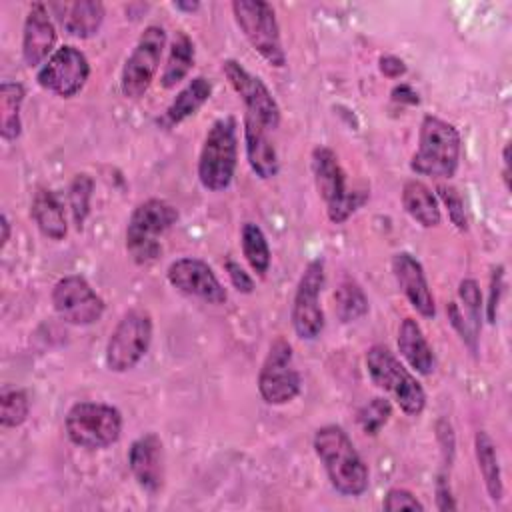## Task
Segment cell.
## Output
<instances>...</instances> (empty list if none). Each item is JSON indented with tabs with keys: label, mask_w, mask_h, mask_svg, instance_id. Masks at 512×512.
Listing matches in <instances>:
<instances>
[{
	"label": "cell",
	"mask_w": 512,
	"mask_h": 512,
	"mask_svg": "<svg viewBox=\"0 0 512 512\" xmlns=\"http://www.w3.org/2000/svg\"><path fill=\"white\" fill-rule=\"evenodd\" d=\"M312 446L336 492L360 496L368 490V466L342 426L326 424L318 428Z\"/></svg>",
	"instance_id": "6da1fadb"
},
{
	"label": "cell",
	"mask_w": 512,
	"mask_h": 512,
	"mask_svg": "<svg viewBox=\"0 0 512 512\" xmlns=\"http://www.w3.org/2000/svg\"><path fill=\"white\" fill-rule=\"evenodd\" d=\"M460 154L462 142L456 126L432 114L424 116L410 168L420 176L450 180L458 170Z\"/></svg>",
	"instance_id": "7a4b0ae2"
},
{
	"label": "cell",
	"mask_w": 512,
	"mask_h": 512,
	"mask_svg": "<svg viewBox=\"0 0 512 512\" xmlns=\"http://www.w3.org/2000/svg\"><path fill=\"white\" fill-rule=\"evenodd\" d=\"M236 120L224 116L212 122L198 156V180L210 192L226 190L236 172Z\"/></svg>",
	"instance_id": "3957f363"
},
{
	"label": "cell",
	"mask_w": 512,
	"mask_h": 512,
	"mask_svg": "<svg viewBox=\"0 0 512 512\" xmlns=\"http://www.w3.org/2000/svg\"><path fill=\"white\" fill-rule=\"evenodd\" d=\"M178 220V210L160 198L140 202L130 214L126 226V252L136 264L154 262L160 252V236Z\"/></svg>",
	"instance_id": "277c9868"
},
{
	"label": "cell",
	"mask_w": 512,
	"mask_h": 512,
	"mask_svg": "<svg viewBox=\"0 0 512 512\" xmlns=\"http://www.w3.org/2000/svg\"><path fill=\"white\" fill-rule=\"evenodd\" d=\"M366 370L370 380L388 392L408 416H418L426 406V392L420 382L404 368V364L382 344H374L366 352Z\"/></svg>",
	"instance_id": "5b68a950"
},
{
	"label": "cell",
	"mask_w": 512,
	"mask_h": 512,
	"mask_svg": "<svg viewBox=\"0 0 512 512\" xmlns=\"http://www.w3.org/2000/svg\"><path fill=\"white\" fill-rule=\"evenodd\" d=\"M312 172L316 190L326 204V214L330 222H346L366 202V192L350 190L346 186V172L340 166L334 150L326 146H316L312 150Z\"/></svg>",
	"instance_id": "8992f818"
},
{
	"label": "cell",
	"mask_w": 512,
	"mask_h": 512,
	"mask_svg": "<svg viewBox=\"0 0 512 512\" xmlns=\"http://www.w3.org/2000/svg\"><path fill=\"white\" fill-rule=\"evenodd\" d=\"M72 444L86 450L108 448L122 434V414L118 408L102 402H78L64 420Z\"/></svg>",
	"instance_id": "52a82bcc"
},
{
	"label": "cell",
	"mask_w": 512,
	"mask_h": 512,
	"mask_svg": "<svg viewBox=\"0 0 512 512\" xmlns=\"http://www.w3.org/2000/svg\"><path fill=\"white\" fill-rule=\"evenodd\" d=\"M232 12L250 46L270 66L282 68L286 64V52L282 48L280 26L276 22L274 8L262 0H234Z\"/></svg>",
	"instance_id": "ba28073f"
},
{
	"label": "cell",
	"mask_w": 512,
	"mask_h": 512,
	"mask_svg": "<svg viewBox=\"0 0 512 512\" xmlns=\"http://www.w3.org/2000/svg\"><path fill=\"white\" fill-rule=\"evenodd\" d=\"M152 342V318L144 310H128L112 330L106 344V366L110 372L132 370L148 352Z\"/></svg>",
	"instance_id": "9c48e42d"
},
{
	"label": "cell",
	"mask_w": 512,
	"mask_h": 512,
	"mask_svg": "<svg viewBox=\"0 0 512 512\" xmlns=\"http://www.w3.org/2000/svg\"><path fill=\"white\" fill-rule=\"evenodd\" d=\"M166 32L162 26L150 24L140 34L134 50L126 58L120 76V90L126 98H140L150 88L164 54Z\"/></svg>",
	"instance_id": "30bf717a"
},
{
	"label": "cell",
	"mask_w": 512,
	"mask_h": 512,
	"mask_svg": "<svg viewBox=\"0 0 512 512\" xmlns=\"http://www.w3.org/2000/svg\"><path fill=\"white\" fill-rule=\"evenodd\" d=\"M300 374L294 368L292 346L276 338L258 372V392L266 404L280 406L294 400L300 392Z\"/></svg>",
	"instance_id": "8fae6325"
},
{
	"label": "cell",
	"mask_w": 512,
	"mask_h": 512,
	"mask_svg": "<svg viewBox=\"0 0 512 512\" xmlns=\"http://www.w3.org/2000/svg\"><path fill=\"white\" fill-rule=\"evenodd\" d=\"M322 286L324 262L314 258L304 268L292 302V326L302 340H316L324 328V312L320 306Z\"/></svg>",
	"instance_id": "7c38bea8"
},
{
	"label": "cell",
	"mask_w": 512,
	"mask_h": 512,
	"mask_svg": "<svg viewBox=\"0 0 512 512\" xmlns=\"http://www.w3.org/2000/svg\"><path fill=\"white\" fill-rule=\"evenodd\" d=\"M52 304L56 314L74 326H90L98 322L106 308L100 294L78 274L64 276L54 284Z\"/></svg>",
	"instance_id": "4fadbf2b"
},
{
	"label": "cell",
	"mask_w": 512,
	"mask_h": 512,
	"mask_svg": "<svg viewBox=\"0 0 512 512\" xmlns=\"http://www.w3.org/2000/svg\"><path fill=\"white\" fill-rule=\"evenodd\" d=\"M88 76V58L74 46H60L40 66L36 80L44 90L62 98H70L86 86Z\"/></svg>",
	"instance_id": "5bb4252c"
},
{
	"label": "cell",
	"mask_w": 512,
	"mask_h": 512,
	"mask_svg": "<svg viewBox=\"0 0 512 512\" xmlns=\"http://www.w3.org/2000/svg\"><path fill=\"white\" fill-rule=\"evenodd\" d=\"M222 72L228 78L230 86L236 90V94L242 98L246 114L252 116L258 124H262L268 132L278 128L280 108L268 86L258 76L248 72L238 60L232 58L222 62Z\"/></svg>",
	"instance_id": "9a60e30c"
},
{
	"label": "cell",
	"mask_w": 512,
	"mask_h": 512,
	"mask_svg": "<svg viewBox=\"0 0 512 512\" xmlns=\"http://www.w3.org/2000/svg\"><path fill=\"white\" fill-rule=\"evenodd\" d=\"M166 276L176 290L188 296H196L204 302L224 304L228 298L226 288L220 284L214 270L204 260L178 258L168 266Z\"/></svg>",
	"instance_id": "2e32d148"
},
{
	"label": "cell",
	"mask_w": 512,
	"mask_h": 512,
	"mask_svg": "<svg viewBox=\"0 0 512 512\" xmlns=\"http://www.w3.org/2000/svg\"><path fill=\"white\" fill-rule=\"evenodd\" d=\"M392 272L398 282V288L408 298L412 308L424 318H434L436 304L428 288L422 264L410 252H398L392 256Z\"/></svg>",
	"instance_id": "e0dca14e"
},
{
	"label": "cell",
	"mask_w": 512,
	"mask_h": 512,
	"mask_svg": "<svg viewBox=\"0 0 512 512\" xmlns=\"http://www.w3.org/2000/svg\"><path fill=\"white\" fill-rule=\"evenodd\" d=\"M56 44V28L50 20L48 6L42 2H34L24 20L22 32V58L26 66L34 68L48 60L54 52Z\"/></svg>",
	"instance_id": "ac0fdd59"
},
{
	"label": "cell",
	"mask_w": 512,
	"mask_h": 512,
	"mask_svg": "<svg viewBox=\"0 0 512 512\" xmlns=\"http://www.w3.org/2000/svg\"><path fill=\"white\" fill-rule=\"evenodd\" d=\"M128 466L144 490L156 492L162 486V442L154 432H148L132 442Z\"/></svg>",
	"instance_id": "d6986e66"
},
{
	"label": "cell",
	"mask_w": 512,
	"mask_h": 512,
	"mask_svg": "<svg viewBox=\"0 0 512 512\" xmlns=\"http://www.w3.org/2000/svg\"><path fill=\"white\" fill-rule=\"evenodd\" d=\"M244 144L252 172L262 180L274 178L280 170L276 148L268 138V130L248 114L244 116Z\"/></svg>",
	"instance_id": "ffe728a7"
},
{
	"label": "cell",
	"mask_w": 512,
	"mask_h": 512,
	"mask_svg": "<svg viewBox=\"0 0 512 512\" xmlns=\"http://www.w3.org/2000/svg\"><path fill=\"white\" fill-rule=\"evenodd\" d=\"M398 352L410 364V368H414L418 374L428 376L434 372V366H436L434 352H432L420 324L410 316L400 322Z\"/></svg>",
	"instance_id": "44dd1931"
},
{
	"label": "cell",
	"mask_w": 512,
	"mask_h": 512,
	"mask_svg": "<svg viewBox=\"0 0 512 512\" xmlns=\"http://www.w3.org/2000/svg\"><path fill=\"white\" fill-rule=\"evenodd\" d=\"M212 94V84L204 78V76H196L192 78L172 100V104L166 108L164 116L160 118V124L166 128L178 126L180 122H184L186 118H190L192 114H196L204 102L210 98Z\"/></svg>",
	"instance_id": "7402d4cb"
},
{
	"label": "cell",
	"mask_w": 512,
	"mask_h": 512,
	"mask_svg": "<svg viewBox=\"0 0 512 512\" xmlns=\"http://www.w3.org/2000/svg\"><path fill=\"white\" fill-rule=\"evenodd\" d=\"M30 214L32 220L36 222L38 230L50 238V240H62L68 232V224H66V216H64V208L58 200V196L48 190V188H40L34 198H32V206H30Z\"/></svg>",
	"instance_id": "603a6c76"
},
{
	"label": "cell",
	"mask_w": 512,
	"mask_h": 512,
	"mask_svg": "<svg viewBox=\"0 0 512 512\" xmlns=\"http://www.w3.org/2000/svg\"><path fill=\"white\" fill-rule=\"evenodd\" d=\"M402 206L424 228H434L442 220L438 198L420 180H408L404 184V188H402Z\"/></svg>",
	"instance_id": "cb8c5ba5"
},
{
	"label": "cell",
	"mask_w": 512,
	"mask_h": 512,
	"mask_svg": "<svg viewBox=\"0 0 512 512\" xmlns=\"http://www.w3.org/2000/svg\"><path fill=\"white\" fill-rule=\"evenodd\" d=\"M66 16H62L64 30L74 38L94 36L104 22V4L98 0H78L66 4Z\"/></svg>",
	"instance_id": "d4e9b609"
},
{
	"label": "cell",
	"mask_w": 512,
	"mask_h": 512,
	"mask_svg": "<svg viewBox=\"0 0 512 512\" xmlns=\"http://www.w3.org/2000/svg\"><path fill=\"white\" fill-rule=\"evenodd\" d=\"M474 450H476V460H478V468L480 474L484 478V486L488 496L498 502L504 494V486H502V472H500V464H498V454H496V444L490 438V434L486 430H478L476 438H474Z\"/></svg>",
	"instance_id": "484cf974"
},
{
	"label": "cell",
	"mask_w": 512,
	"mask_h": 512,
	"mask_svg": "<svg viewBox=\"0 0 512 512\" xmlns=\"http://www.w3.org/2000/svg\"><path fill=\"white\" fill-rule=\"evenodd\" d=\"M192 66H194V42L186 32H176L168 50L160 84L164 88H174L188 76Z\"/></svg>",
	"instance_id": "4316f807"
},
{
	"label": "cell",
	"mask_w": 512,
	"mask_h": 512,
	"mask_svg": "<svg viewBox=\"0 0 512 512\" xmlns=\"http://www.w3.org/2000/svg\"><path fill=\"white\" fill-rule=\"evenodd\" d=\"M24 86L20 82L4 80L0 84V136L4 140H16L22 132V102H24Z\"/></svg>",
	"instance_id": "83f0119b"
},
{
	"label": "cell",
	"mask_w": 512,
	"mask_h": 512,
	"mask_svg": "<svg viewBox=\"0 0 512 512\" xmlns=\"http://www.w3.org/2000/svg\"><path fill=\"white\" fill-rule=\"evenodd\" d=\"M240 238H242L240 240L242 254H244L246 262L250 264V268L258 276H266V272L270 268V246H268V240H266L262 228L254 222H246L242 226Z\"/></svg>",
	"instance_id": "f1b7e54d"
},
{
	"label": "cell",
	"mask_w": 512,
	"mask_h": 512,
	"mask_svg": "<svg viewBox=\"0 0 512 512\" xmlns=\"http://www.w3.org/2000/svg\"><path fill=\"white\" fill-rule=\"evenodd\" d=\"M334 302H336V316L342 322H356L368 314V298L360 284L354 280H344L336 292H334Z\"/></svg>",
	"instance_id": "f546056e"
},
{
	"label": "cell",
	"mask_w": 512,
	"mask_h": 512,
	"mask_svg": "<svg viewBox=\"0 0 512 512\" xmlns=\"http://www.w3.org/2000/svg\"><path fill=\"white\" fill-rule=\"evenodd\" d=\"M92 190H94V180L88 174H76L74 176V180L70 184V192H68V202H70L72 220H74L78 230H82L84 220L90 212Z\"/></svg>",
	"instance_id": "4dcf8cb0"
},
{
	"label": "cell",
	"mask_w": 512,
	"mask_h": 512,
	"mask_svg": "<svg viewBox=\"0 0 512 512\" xmlns=\"http://www.w3.org/2000/svg\"><path fill=\"white\" fill-rule=\"evenodd\" d=\"M30 412V400L24 390H6L0 396V424L4 428H16L26 422Z\"/></svg>",
	"instance_id": "1f68e13d"
},
{
	"label": "cell",
	"mask_w": 512,
	"mask_h": 512,
	"mask_svg": "<svg viewBox=\"0 0 512 512\" xmlns=\"http://www.w3.org/2000/svg\"><path fill=\"white\" fill-rule=\"evenodd\" d=\"M460 302L464 304V318L470 326V330L478 336L480 330V310H482V292L478 288V282L474 278H464L458 286Z\"/></svg>",
	"instance_id": "d6a6232c"
},
{
	"label": "cell",
	"mask_w": 512,
	"mask_h": 512,
	"mask_svg": "<svg viewBox=\"0 0 512 512\" xmlns=\"http://www.w3.org/2000/svg\"><path fill=\"white\" fill-rule=\"evenodd\" d=\"M392 414V406L386 398H372L358 410V424L366 434H378L382 426L388 422Z\"/></svg>",
	"instance_id": "836d02e7"
},
{
	"label": "cell",
	"mask_w": 512,
	"mask_h": 512,
	"mask_svg": "<svg viewBox=\"0 0 512 512\" xmlns=\"http://www.w3.org/2000/svg\"><path fill=\"white\" fill-rule=\"evenodd\" d=\"M436 190L448 210V218L452 220V224L458 230H466L468 222H466V214H464V202H462V196L458 194V190L454 186H444V184H440Z\"/></svg>",
	"instance_id": "e575fe53"
},
{
	"label": "cell",
	"mask_w": 512,
	"mask_h": 512,
	"mask_svg": "<svg viewBox=\"0 0 512 512\" xmlns=\"http://www.w3.org/2000/svg\"><path fill=\"white\" fill-rule=\"evenodd\" d=\"M384 510H424V504L410 492L404 488H392L388 490V494L384 496L382 502Z\"/></svg>",
	"instance_id": "d590c367"
},
{
	"label": "cell",
	"mask_w": 512,
	"mask_h": 512,
	"mask_svg": "<svg viewBox=\"0 0 512 512\" xmlns=\"http://www.w3.org/2000/svg\"><path fill=\"white\" fill-rule=\"evenodd\" d=\"M502 290H504V266H498V268H494L492 278H490V294H488V304H486V320L490 324H496Z\"/></svg>",
	"instance_id": "8d00e7d4"
},
{
	"label": "cell",
	"mask_w": 512,
	"mask_h": 512,
	"mask_svg": "<svg viewBox=\"0 0 512 512\" xmlns=\"http://www.w3.org/2000/svg\"><path fill=\"white\" fill-rule=\"evenodd\" d=\"M226 272L230 276L232 286L242 292V294H250L254 290V280L250 278V274L234 260H226Z\"/></svg>",
	"instance_id": "74e56055"
},
{
	"label": "cell",
	"mask_w": 512,
	"mask_h": 512,
	"mask_svg": "<svg viewBox=\"0 0 512 512\" xmlns=\"http://www.w3.org/2000/svg\"><path fill=\"white\" fill-rule=\"evenodd\" d=\"M380 64V72L386 76V78H400L404 72H406V64L404 60L392 56V54H386L378 60Z\"/></svg>",
	"instance_id": "f35d334b"
},
{
	"label": "cell",
	"mask_w": 512,
	"mask_h": 512,
	"mask_svg": "<svg viewBox=\"0 0 512 512\" xmlns=\"http://www.w3.org/2000/svg\"><path fill=\"white\" fill-rule=\"evenodd\" d=\"M436 506H438V510H456L446 476H440L436 482Z\"/></svg>",
	"instance_id": "ab89813d"
},
{
	"label": "cell",
	"mask_w": 512,
	"mask_h": 512,
	"mask_svg": "<svg viewBox=\"0 0 512 512\" xmlns=\"http://www.w3.org/2000/svg\"><path fill=\"white\" fill-rule=\"evenodd\" d=\"M392 100L394 102H406V104H418L420 98L418 94L412 90V86L408 84H400V86H394L392 90Z\"/></svg>",
	"instance_id": "60d3db41"
},
{
	"label": "cell",
	"mask_w": 512,
	"mask_h": 512,
	"mask_svg": "<svg viewBox=\"0 0 512 512\" xmlns=\"http://www.w3.org/2000/svg\"><path fill=\"white\" fill-rule=\"evenodd\" d=\"M502 160H504V172H502V178H504L506 190H510V144H506V146H504V150H502Z\"/></svg>",
	"instance_id": "b9f144b4"
},
{
	"label": "cell",
	"mask_w": 512,
	"mask_h": 512,
	"mask_svg": "<svg viewBox=\"0 0 512 512\" xmlns=\"http://www.w3.org/2000/svg\"><path fill=\"white\" fill-rule=\"evenodd\" d=\"M0 226H2V242H0V246L4 248L6 244H8V238H10V222H8V216L6 214H2L0 216Z\"/></svg>",
	"instance_id": "7bdbcfd3"
},
{
	"label": "cell",
	"mask_w": 512,
	"mask_h": 512,
	"mask_svg": "<svg viewBox=\"0 0 512 512\" xmlns=\"http://www.w3.org/2000/svg\"><path fill=\"white\" fill-rule=\"evenodd\" d=\"M176 10H182V12H196L198 8H200V2H182V0H178V2H174L172 4Z\"/></svg>",
	"instance_id": "ee69618b"
}]
</instances>
